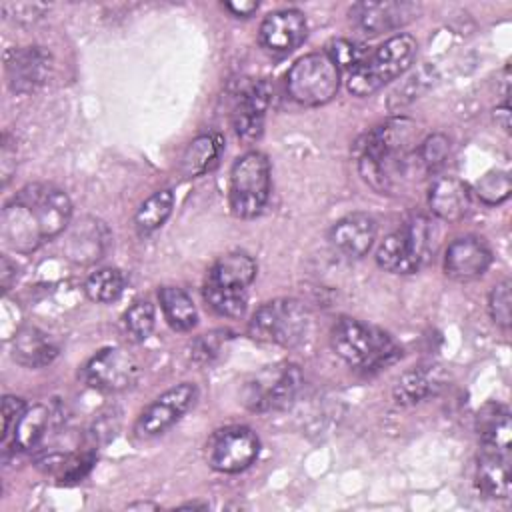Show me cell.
Masks as SVG:
<instances>
[{"label": "cell", "instance_id": "1", "mask_svg": "<svg viewBox=\"0 0 512 512\" xmlns=\"http://www.w3.org/2000/svg\"><path fill=\"white\" fill-rule=\"evenodd\" d=\"M72 216L70 196L52 184H28L4 206L0 234L8 248L30 254L62 234Z\"/></svg>", "mask_w": 512, "mask_h": 512}, {"label": "cell", "instance_id": "2", "mask_svg": "<svg viewBox=\"0 0 512 512\" xmlns=\"http://www.w3.org/2000/svg\"><path fill=\"white\" fill-rule=\"evenodd\" d=\"M330 342L346 364L366 374L388 368L402 356V348L388 332L354 318H340L332 328Z\"/></svg>", "mask_w": 512, "mask_h": 512}, {"label": "cell", "instance_id": "3", "mask_svg": "<svg viewBox=\"0 0 512 512\" xmlns=\"http://www.w3.org/2000/svg\"><path fill=\"white\" fill-rule=\"evenodd\" d=\"M416 50L418 44L410 34H396L388 38L374 54H368L358 68L348 72V90L360 98L378 92L384 84L396 80L412 66Z\"/></svg>", "mask_w": 512, "mask_h": 512}, {"label": "cell", "instance_id": "4", "mask_svg": "<svg viewBox=\"0 0 512 512\" xmlns=\"http://www.w3.org/2000/svg\"><path fill=\"white\" fill-rule=\"evenodd\" d=\"M434 238L436 230L428 218H412L380 242L376 264L392 274H414L432 258Z\"/></svg>", "mask_w": 512, "mask_h": 512}, {"label": "cell", "instance_id": "5", "mask_svg": "<svg viewBox=\"0 0 512 512\" xmlns=\"http://www.w3.org/2000/svg\"><path fill=\"white\" fill-rule=\"evenodd\" d=\"M310 328V310L296 298H276L262 304L248 322V334L266 344L298 346Z\"/></svg>", "mask_w": 512, "mask_h": 512}, {"label": "cell", "instance_id": "6", "mask_svg": "<svg viewBox=\"0 0 512 512\" xmlns=\"http://www.w3.org/2000/svg\"><path fill=\"white\" fill-rule=\"evenodd\" d=\"M270 196V162L252 150L242 154L230 170V208L238 218H254Z\"/></svg>", "mask_w": 512, "mask_h": 512}, {"label": "cell", "instance_id": "7", "mask_svg": "<svg viewBox=\"0 0 512 512\" xmlns=\"http://www.w3.org/2000/svg\"><path fill=\"white\" fill-rule=\"evenodd\" d=\"M286 88L292 100L304 106H322L330 102L340 88V70L326 52H314L298 58L288 76Z\"/></svg>", "mask_w": 512, "mask_h": 512}, {"label": "cell", "instance_id": "8", "mask_svg": "<svg viewBox=\"0 0 512 512\" xmlns=\"http://www.w3.org/2000/svg\"><path fill=\"white\" fill-rule=\"evenodd\" d=\"M302 386V372L296 364L264 368L242 390V402L252 412H270L288 408Z\"/></svg>", "mask_w": 512, "mask_h": 512}, {"label": "cell", "instance_id": "9", "mask_svg": "<svg viewBox=\"0 0 512 512\" xmlns=\"http://www.w3.org/2000/svg\"><path fill=\"white\" fill-rule=\"evenodd\" d=\"M260 452V440L248 426H226L208 442V464L224 474L246 470Z\"/></svg>", "mask_w": 512, "mask_h": 512}, {"label": "cell", "instance_id": "10", "mask_svg": "<svg viewBox=\"0 0 512 512\" xmlns=\"http://www.w3.org/2000/svg\"><path fill=\"white\" fill-rule=\"evenodd\" d=\"M138 360L124 348H104L82 366V380L100 392H120L136 382Z\"/></svg>", "mask_w": 512, "mask_h": 512}, {"label": "cell", "instance_id": "11", "mask_svg": "<svg viewBox=\"0 0 512 512\" xmlns=\"http://www.w3.org/2000/svg\"><path fill=\"white\" fill-rule=\"evenodd\" d=\"M198 390L192 382H182L162 392L136 420V434L154 438L174 426L196 402Z\"/></svg>", "mask_w": 512, "mask_h": 512}, {"label": "cell", "instance_id": "12", "mask_svg": "<svg viewBox=\"0 0 512 512\" xmlns=\"http://www.w3.org/2000/svg\"><path fill=\"white\" fill-rule=\"evenodd\" d=\"M272 100V90L266 80H258L240 90L234 112L232 126L240 140L256 142L264 132V116Z\"/></svg>", "mask_w": 512, "mask_h": 512}, {"label": "cell", "instance_id": "13", "mask_svg": "<svg viewBox=\"0 0 512 512\" xmlns=\"http://www.w3.org/2000/svg\"><path fill=\"white\" fill-rule=\"evenodd\" d=\"M50 72V54L40 46L12 48L6 52L8 86L16 94L34 92Z\"/></svg>", "mask_w": 512, "mask_h": 512}, {"label": "cell", "instance_id": "14", "mask_svg": "<svg viewBox=\"0 0 512 512\" xmlns=\"http://www.w3.org/2000/svg\"><path fill=\"white\" fill-rule=\"evenodd\" d=\"M492 262L488 244L478 236H460L452 240L444 254V272L448 278L468 282L482 276Z\"/></svg>", "mask_w": 512, "mask_h": 512}, {"label": "cell", "instance_id": "15", "mask_svg": "<svg viewBox=\"0 0 512 512\" xmlns=\"http://www.w3.org/2000/svg\"><path fill=\"white\" fill-rule=\"evenodd\" d=\"M108 242L110 232L106 224L92 216H84L68 228L64 240V256L74 264L88 266L104 256V252L108 250Z\"/></svg>", "mask_w": 512, "mask_h": 512}, {"label": "cell", "instance_id": "16", "mask_svg": "<svg viewBox=\"0 0 512 512\" xmlns=\"http://www.w3.org/2000/svg\"><path fill=\"white\" fill-rule=\"evenodd\" d=\"M306 18L296 8L270 12L260 24V44L272 54H288L306 38Z\"/></svg>", "mask_w": 512, "mask_h": 512}, {"label": "cell", "instance_id": "17", "mask_svg": "<svg viewBox=\"0 0 512 512\" xmlns=\"http://www.w3.org/2000/svg\"><path fill=\"white\" fill-rule=\"evenodd\" d=\"M418 16L414 2H358L350 8V18L366 34L396 30Z\"/></svg>", "mask_w": 512, "mask_h": 512}, {"label": "cell", "instance_id": "18", "mask_svg": "<svg viewBox=\"0 0 512 512\" xmlns=\"http://www.w3.org/2000/svg\"><path fill=\"white\" fill-rule=\"evenodd\" d=\"M376 238V220L366 212H352L340 218L330 230L332 246L346 258L368 254Z\"/></svg>", "mask_w": 512, "mask_h": 512}, {"label": "cell", "instance_id": "19", "mask_svg": "<svg viewBox=\"0 0 512 512\" xmlns=\"http://www.w3.org/2000/svg\"><path fill=\"white\" fill-rule=\"evenodd\" d=\"M448 376L440 366H418L408 372H404L394 388L392 396L402 406H414L428 398H434L440 394V390L446 386Z\"/></svg>", "mask_w": 512, "mask_h": 512}, {"label": "cell", "instance_id": "20", "mask_svg": "<svg viewBox=\"0 0 512 512\" xmlns=\"http://www.w3.org/2000/svg\"><path fill=\"white\" fill-rule=\"evenodd\" d=\"M432 214L444 222H458L470 210V190L456 176H440L428 190Z\"/></svg>", "mask_w": 512, "mask_h": 512}, {"label": "cell", "instance_id": "21", "mask_svg": "<svg viewBox=\"0 0 512 512\" xmlns=\"http://www.w3.org/2000/svg\"><path fill=\"white\" fill-rule=\"evenodd\" d=\"M58 356V344L38 326H22L12 338V358L26 368H44Z\"/></svg>", "mask_w": 512, "mask_h": 512}, {"label": "cell", "instance_id": "22", "mask_svg": "<svg viewBox=\"0 0 512 512\" xmlns=\"http://www.w3.org/2000/svg\"><path fill=\"white\" fill-rule=\"evenodd\" d=\"M476 486L488 498L506 500L510 496L508 452L484 448L476 464Z\"/></svg>", "mask_w": 512, "mask_h": 512}, {"label": "cell", "instance_id": "23", "mask_svg": "<svg viewBox=\"0 0 512 512\" xmlns=\"http://www.w3.org/2000/svg\"><path fill=\"white\" fill-rule=\"evenodd\" d=\"M256 270L258 266L252 256L246 252H230L212 264L204 284L230 290H246L252 284Z\"/></svg>", "mask_w": 512, "mask_h": 512}, {"label": "cell", "instance_id": "24", "mask_svg": "<svg viewBox=\"0 0 512 512\" xmlns=\"http://www.w3.org/2000/svg\"><path fill=\"white\" fill-rule=\"evenodd\" d=\"M476 432L484 448L508 452L512 440L510 410L500 402H486L476 414Z\"/></svg>", "mask_w": 512, "mask_h": 512}, {"label": "cell", "instance_id": "25", "mask_svg": "<svg viewBox=\"0 0 512 512\" xmlns=\"http://www.w3.org/2000/svg\"><path fill=\"white\" fill-rule=\"evenodd\" d=\"M224 150V138L216 132L196 136L184 150L180 158V174L184 178H198L210 172Z\"/></svg>", "mask_w": 512, "mask_h": 512}, {"label": "cell", "instance_id": "26", "mask_svg": "<svg viewBox=\"0 0 512 512\" xmlns=\"http://www.w3.org/2000/svg\"><path fill=\"white\" fill-rule=\"evenodd\" d=\"M160 306L166 322L178 330L188 332L198 322V310L190 298V294L178 286H162L158 292Z\"/></svg>", "mask_w": 512, "mask_h": 512}, {"label": "cell", "instance_id": "27", "mask_svg": "<svg viewBox=\"0 0 512 512\" xmlns=\"http://www.w3.org/2000/svg\"><path fill=\"white\" fill-rule=\"evenodd\" d=\"M52 424V410L46 404H34L24 410L22 418L14 428V446L20 450L36 448L48 434Z\"/></svg>", "mask_w": 512, "mask_h": 512}, {"label": "cell", "instance_id": "28", "mask_svg": "<svg viewBox=\"0 0 512 512\" xmlns=\"http://www.w3.org/2000/svg\"><path fill=\"white\" fill-rule=\"evenodd\" d=\"M174 208V192L170 188L150 194L134 214V226L140 234H152L164 226Z\"/></svg>", "mask_w": 512, "mask_h": 512}, {"label": "cell", "instance_id": "29", "mask_svg": "<svg viewBox=\"0 0 512 512\" xmlns=\"http://www.w3.org/2000/svg\"><path fill=\"white\" fill-rule=\"evenodd\" d=\"M124 274L118 268H100L92 272L84 282V292L92 302L108 304L120 298L124 292Z\"/></svg>", "mask_w": 512, "mask_h": 512}, {"label": "cell", "instance_id": "30", "mask_svg": "<svg viewBox=\"0 0 512 512\" xmlns=\"http://www.w3.org/2000/svg\"><path fill=\"white\" fill-rule=\"evenodd\" d=\"M156 324V310L154 304L148 300H136L124 314H122V330L126 338L134 344L144 342Z\"/></svg>", "mask_w": 512, "mask_h": 512}, {"label": "cell", "instance_id": "31", "mask_svg": "<svg viewBox=\"0 0 512 512\" xmlns=\"http://www.w3.org/2000/svg\"><path fill=\"white\" fill-rule=\"evenodd\" d=\"M204 302L220 316L226 318H242L248 306L246 290H230V288H218L204 284L202 288Z\"/></svg>", "mask_w": 512, "mask_h": 512}, {"label": "cell", "instance_id": "32", "mask_svg": "<svg viewBox=\"0 0 512 512\" xmlns=\"http://www.w3.org/2000/svg\"><path fill=\"white\" fill-rule=\"evenodd\" d=\"M436 80V70L430 66L418 68L414 74H410L388 98V108L398 110L420 98Z\"/></svg>", "mask_w": 512, "mask_h": 512}, {"label": "cell", "instance_id": "33", "mask_svg": "<svg viewBox=\"0 0 512 512\" xmlns=\"http://www.w3.org/2000/svg\"><path fill=\"white\" fill-rule=\"evenodd\" d=\"M474 192L478 196V200H482L488 206H496L502 204L510 192H512V180L510 174L506 170H492L486 172L476 184H474Z\"/></svg>", "mask_w": 512, "mask_h": 512}, {"label": "cell", "instance_id": "34", "mask_svg": "<svg viewBox=\"0 0 512 512\" xmlns=\"http://www.w3.org/2000/svg\"><path fill=\"white\" fill-rule=\"evenodd\" d=\"M450 154V138L446 134H430L416 148V160L426 172H436Z\"/></svg>", "mask_w": 512, "mask_h": 512}, {"label": "cell", "instance_id": "35", "mask_svg": "<svg viewBox=\"0 0 512 512\" xmlns=\"http://www.w3.org/2000/svg\"><path fill=\"white\" fill-rule=\"evenodd\" d=\"M326 54L330 56V60L340 68L352 72L354 68H358L366 58H368V50L364 44L354 42V40H346V38H338L332 40L328 44Z\"/></svg>", "mask_w": 512, "mask_h": 512}, {"label": "cell", "instance_id": "36", "mask_svg": "<svg viewBox=\"0 0 512 512\" xmlns=\"http://www.w3.org/2000/svg\"><path fill=\"white\" fill-rule=\"evenodd\" d=\"M94 462H96V452L94 450H84V452H78V454H70L58 466V470L54 474H56L58 482H62V484H76V482H80L82 478L88 476Z\"/></svg>", "mask_w": 512, "mask_h": 512}, {"label": "cell", "instance_id": "37", "mask_svg": "<svg viewBox=\"0 0 512 512\" xmlns=\"http://www.w3.org/2000/svg\"><path fill=\"white\" fill-rule=\"evenodd\" d=\"M510 288H512L510 280H502V282H498L492 288L490 298H488L490 316L502 328H508L510 320H512V294H510Z\"/></svg>", "mask_w": 512, "mask_h": 512}, {"label": "cell", "instance_id": "38", "mask_svg": "<svg viewBox=\"0 0 512 512\" xmlns=\"http://www.w3.org/2000/svg\"><path fill=\"white\" fill-rule=\"evenodd\" d=\"M226 340H228V332H224V330H214V332L202 334L192 342L190 358L200 364L212 362L220 354Z\"/></svg>", "mask_w": 512, "mask_h": 512}, {"label": "cell", "instance_id": "39", "mask_svg": "<svg viewBox=\"0 0 512 512\" xmlns=\"http://www.w3.org/2000/svg\"><path fill=\"white\" fill-rule=\"evenodd\" d=\"M24 410H26V404L22 398L4 396V400H2V440H6L10 432H14Z\"/></svg>", "mask_w": 512, "mask_h": 512}, {"label": "cell", "instance_id": "40", "mask_svg": "<svg viewBox=\"0 0 512 512\" xmlns=\"http://www.w3.org/2000/svg\"><path fill=\"white\" fill-rule=\"evenodd\" d=\"M2 12L6 14V18H12L14 22L28 24V22L42 18V14L46 12V6L44 4H24V2H18V4L6 2V4H2Z\"/></svg>", "mask_w": 512, "mask_h": 512}, {"label": "cell", "instance_id": "41", "mask_svg": "<svg viewBox=\"0 0 512 512\" xmlns=\"http://www.w3.org/2000/svg\"><path fill=\"white\" fill-rule=\"evenodd\" d=\"M16 276H18L16 264L8 256H2L0 258V284H2V290H10V286L16 280Z\"/></svg>", "mask_w": 512, "mask_h": 512}, {"label": "cell", "instance_id": "42", "mask_svg": "<svg viewBox=\"0 0 512 512\" xmlns=\"http://www.w3.org/2000/svg\"><path fill=\"white\" fill-rule=\"evenodd\" d=\"M224 8L230 10L238 18H248V16H252L258 10V2H252V0H240L238 2L236 0V2H226Z\"/></svg>", "mask_w": 512, "mask_h": 512}, {"label": "cell", "instance_id": "43", "mask_svg": "<svg viewBox=\"0 0 512 512\" xmlns=\"http://www.w3.org/2000/svg\"><path fill=\"white\" fill-rule=\"evenodd\" d=\"M494 118H496V124H500L504 130H510V106H508V102H504L500 108L494 110Z\"/></svg>", "mask_w": 512, "mask_h": 512}, {"label": "cell", "instance_id": "44", "mask_svg": "<svg viewBox=\"0 0 512 512\" xmlns=\"http://www.w3.org/2000/svg\"><path fill=\"white\" fill-rule=\"evenodd\" d=\"M128 508L130 510H136V508H152V510H156L158 506L156 504H148V502H136V504H130Z\"/></svg>", "mask_w": 512, "mask_h": 512}, {"label": "cell", "instance_id": "45", "mask_svg": "<svg viewBox=\"0 0 512 512\" xmlns=\"http://www.w3.org/2000/svg\"><path fill=\"white\" fill-rule=\"evenodd\" d=\"M180 508H200V510H206L208 504H198V502H190V504H182Z\"/></svg>", "mask_w": 512, "mask_h": 512}]
</instances>
